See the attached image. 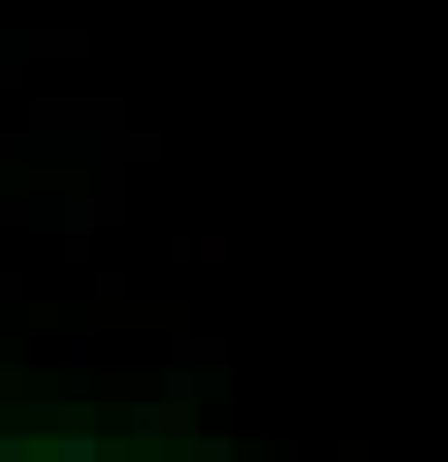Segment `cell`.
<instances>
[{"instance_id": "obj_1", "label": "cell", "mask_w": 448, "mask_h": 462, "mask_svg": "<svg viewBox=\"0 0 448 462\" xmlns=\"http://www.w3.org/2000/svg\"><path fill=\"white\" fill-rule=\"evenodd\" d=\"M60 462H96V440H60Z\"/></svg>"}]
</instances>
